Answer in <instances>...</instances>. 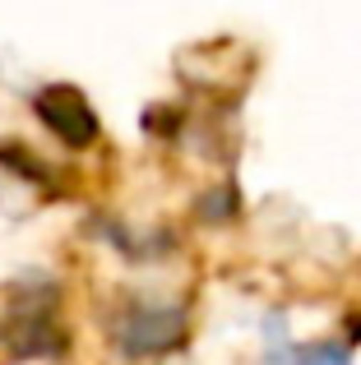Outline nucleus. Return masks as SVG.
Listing matches in <instances>:
<instances>
[{
    "label": "nucleus",
    "instance_id": "7ed1b4c3",
    "mask_svg": "<svg viewBox=\"0 0 361 365\" xmlns=\"http://www.w3.org/2000/svg\"><path fill=\"white\" fill-rule=\"evenodd\" d=\"M46 305H51V296L9 314L5 338H9V351H14V356H61L65 351V333L56 329V319L46 314Z\"/></svg>",
    "mask_w": 361,
    "mask_h": 365
},
{
    "label": "nucleus",
    "instance_id": "f257e3e1",
    "mask_svg": "<svg viewBox=\"0 0 361 365\" xmlns=\"http://www.w3.org/2000/svg\"><path fill=\"white\" fill-rule=\"evenodd\" d=\"M111 342L126 356H167L185 342V310H176V305H130L111 324Z\"/></svg>",
    "mask_w": 361,
    "mask_h": 365
},
{
    "label": "nucleus",
    "instance_id": "f03ea898",
    "mask_svg": "<svg viewBox=\"0 0 361 365\" xmlns=\"http://www.w3.org/2000/svg\"><path fill=\"white\" fill-rule=\"evenodd\" d=\"M33 111L65 148H88L98 139V111L74 83H51L33 98Z\"/></svg>",
    "mask_w": 361,
    "mask_h": 365
},
{
    "label": "nucleus",
    "instance_id": "20e7f679",
    "mask_svg": "<svg viewBox=\"0 0 361 365\" xmlns=\"http://www.w3.org/2000/svg\"><path fill=\"white\" fill-rule=\"evenodd\" d=\"M292 361L297 365H347V351L334 347V342H315V347H301Z\"/></svg>",
    "mask_w": 361,
    "mask_h": 365
}]
</instances>
